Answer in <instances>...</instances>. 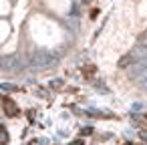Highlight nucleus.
I'll list each match as a JSON object with an SVG mask.
<instances>
[{
	"mask_svg": "<svg viewBox=\"0 0 147 145\" xmlns=\"http://www.w3.org/2000/svg\"><path fill=\"white\" fill-rule=\"evenodd\" d=\"M0 103H2V109H4V115L6 117H18V105L8 97V95H2V99H0Z\"/></svg>",
	"mask_w": 147,
	"mask_h": 145,
	"instance_id": "obj_1",
	"label": "nucleus"
},
{
	"mask_svg": "<svg viewBox=\"0 0 147 145\" xmlns=\"http://www.w3.org/2000/svg\"><path fill=\"white\" fill-rule=\"evenodd\" d=\"M95 75H97V67H95V65H87V67H83V77H85V79L93 81Z\"/></svg>",
	"mask_w": 147,
	"mask_h": 145,
	"instance_id": "obj_2",
	"label": "nucleus"
},
{
	"mask_svg": "<svg viewBox=\"0 0 147 145\" xmlns=\"http://www.w3.org/2000/svg\"><path fill=\"white\" fill-rule=\"evenodd\" d=\"M8 141H10L8 131L4 129V125H0V145H8Z\"/></svg>",
	"mask_w": 147,
	"mask_h": 145,
	"instance_id": "obj_3",
	"label": "nucleus"
},
{
	"mask_svg": "<svg viewBox=\"0 0 147 145\" xmlns=\"http://www.w3.org/2000/svg\"><path fill=\"white\" fill-rule=\"evenodd\" d=\"M129 61H131V57H123L119 65H121V67H127V65H129Z\"/></svg>",
	"mask_w": 147,
	"mask_h": 145,
	"instance_id": "obj_4",
	"label": "nucleus"
},
{
	"mask_svg": "<svg viewBox=\"0 0 147 145\" xmlns=\"http://www.w3.org/2000/svg\"><path fill=\"white\" fill-rule=\"evenodd\" d=\"M93 129H81V135H91Z\"/></svg>",
	"mask_w": 147,
	"mask_h": 145,
	"instance_id": "obj_5",
	"label": "nucleus"
},
{
	"mask_svg": "<svg viewBox=\"0 0 147 145\" xmlns=\"http://www.w3.org/2000/svg\"><path fill=\"white\" fill-rule=\"evenodd\" d=\"M71 145H85V141H83V139H75Z\"/></svg>",
	"mask_w": 147,
	"mask_h": 145,
	"instance_id": "obj_6",
	"label": "nucleus"
},
{
	"mask_svg": "<svg viewBox=\"0 0 147 145\" xmlns=\"http://www.w3.org/2000/svg\"><path fill=\"white\" fill-rule=\"evenodd\" d=\"M83 2H87V4H89V2H91V0H83Z\"/></svg>",
	"mask_w": 147,
	"mask_h": 145,
	"instance_id": "obj_7",
	"label": "nucleus"
},
{
	"mask_svg": "<svg viewBox=\"0 0 147 145\" xmlns=\"http://www.w3.org/2000/svg\"><path fill=\"white\" fill-rule=\"evenodd\" d=\"M123 145H133V143H123Z\"/></svg>",
	"mask_w": 147,
	"mask_h": 145,
	"instance_id": "obj_8",
	"label": "nucleus"
}]
</instances>
